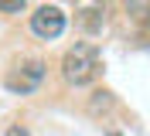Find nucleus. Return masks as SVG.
I'll return each instance as SVG.
<instances>
[{
  "mask_svg": "<svg viewBox=\"0 0 150 136\" xmlns=\"http://www.w3.org/2000/svg\"><path fill=\"white\" fill-rule=\"evenodd\" d=\"M58 72H62L65 85L85 89V85H92V82L103 75V54H99V48H96L92 41H79V44H72L62 54Z\"/></svg>",
  "mask_w": 150,
  "mask_h": 136,
  "instance_id": "obj_1",
  "label": "nucleus"
},
{
  "mask_svg": "<svg viewBox=\"0 0 150 136\" xmlns=\"http://www.w3.org/2000/svg\"><path fill=\"white\" fill-rule=\"evenodd\" d=\"M45 72H48V65L41 61V58H24V61H17L14 68L7 72V89L10 92H17V95H31V92L45 82Z\"/></svg>",
  "mask_w": 150,
  "mask_h": 136,
  "instance_id": "obj_2",
  "label": "nucleus"
},
{
  "mask_svg": "<svg viewBox=\"0 0 150 136\" xmlns=\"http://www.w3.org/2000/svg\"><path fill=\"white\" fill-rule=\"evenodd\" d=\"M65 24H68V17H65V10L58 7V4H41V7L31 14V34L41 37V41H55V37H62Z\"/></svg>",
  "mask_w": 150,
  "mask_h": 136,
  "instance_id": "obj_3",
  "label": "nucleus"
},
{
  "mask_svg": "<svg viewBox=\"0 0 150 136\" xmlns=\"http://www.w3.org/2000/svg\"><path fill=\"white\" fill-rule=\"evenodd\" d=\"M106 14H109V10H106L103 4H89V7L79 10V24H82L89 34H99V31L106 27V20H109Z\"/></svg>",
  "mask_w": 150,
  "mask_h": 136,
  "instance_id": "obj_4",
  "label": "nucleus"
},
{
  "mask_svg": "<svg viewBox=\"0 0 150 136\" xmlns=\"http://www.w3.org/2000/svg\"><path fill=\"white\" fill-rule=\"evenodd\" d=\"M0 14H24V0H0Z\"/></svg>",
  "mask_w": 150,
  "mask_h": 136,
  "instance_id": "obj_5",
  "label": "nucleus"
},
{
  "mask_svg": "<svg viewBox=\"0 0 150 136\" xmlns=\"http://www.w3.org/2000/svg\"><path fill=\"white\" fill-rule=\"evenodd\" d=\"M4 136H31V133H28V126H21V123H10V126L4 129Z\"/></svg>",
  "mask_w": 150,
  "mask_h": 136,
  "instance_id": "obj_6",
  "label": "nucleus"
},
{
  "mask_svg": "<svg viewBox=\"0 0 150 136\" xmlns=\"http://www.w3.org/2000/svg\"><path fill=\"white\" fill-rule=\"evenodd\" d=\"M143 20H147V27H150V14H147V17H143Z\"/></svg>",
  "mask_w": 150,
  "mask_h": 136,
  "instance_id": "obj_7",
  "label": "nucleus"
}]
</instances>
